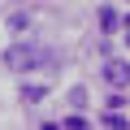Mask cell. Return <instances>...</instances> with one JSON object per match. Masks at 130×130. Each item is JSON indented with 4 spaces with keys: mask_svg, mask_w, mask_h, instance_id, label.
Wrapping results in <instances>:
<instances>
[{
    "mask_svg": "<svg viewBox=\"0 0 130 130\" xmlns=\"http://www.w3.org/2000/svg\"><path fill=\"white\" fill-rule=\"evenodd\" d=\"M5 65L9 70H35V65H48V52L39 43H18V48L5 52Z\"/></svg>",
    "mask_w": 130,
    "mask_h": 130,
    "instance_id": "1",
    "label": "cell"
},
{
    "mask_svg": "<svg viewBox=\"0 0 130 130\" xmlns=\"http://www.w3.org/2000/svg\"><path fill=\"white\" fill-rule=\"evenodd\" d=\"M100 26L113 30V26H117V13H113V9H100Z\"/></svg>",
    "mask_w": 130,
    "mask_h": 130,
    "instance_id": "3",
    "label": "cell"
},
{
    "mask_svg": "<svg viewBox=\"0 0 130 130\" xmlns=\"http://www.w3.org/2000/svg\"><path fill=\"white\" fill-rule=\"evenodd\" d=\"M104 78H108L113 87H126V83H130V65H121V61H108V65H104Z\"/></svg>",
    "mask_w": 130,
    "mask_h": 130,
    "instance_id": "2",
    "label": "cell"
}]
</instances>
